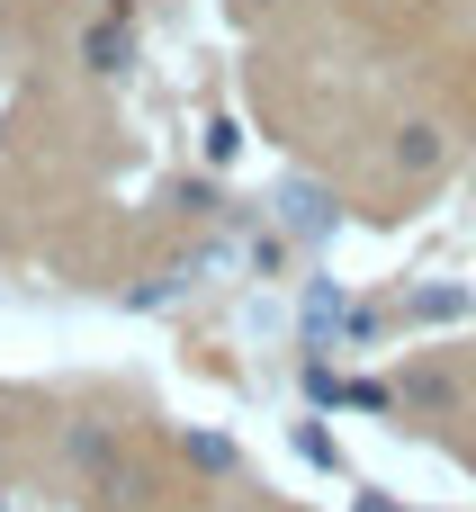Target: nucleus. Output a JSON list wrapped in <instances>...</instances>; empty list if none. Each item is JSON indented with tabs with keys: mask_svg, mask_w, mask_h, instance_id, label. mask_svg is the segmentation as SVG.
Segmentation results:
<instances>
[{
	"mask_svg": "<svg viewBox=\"0 0 476 512\" xmlns=\"http://www.w3.org/2000/svg\"><path fill=\"white\" fill-rule=\"evenodd\" d=\"M180 459L207 468V477H225V468H234V441H225V432H180Z\"/></svg>",
	"mask_w": 476,
	"mask_h": 512,
	"instance_id": "0eeeda50",
	"label": "nucleus"
},
{
	"mask_svg": "<svg viewBox=\"0 0 476 512\" xmlns=\"http://www.w3.org/2000/svg\"><path fill=\"white\" fill-rule=\"evenodd\" d=\"M180 207H189V216H225V198H216V180H189V189H180Z\"/></svg>",
	"mask_w": 476,
	"mask_h": 512,
	"instance_id": "2eb2a0df",
	"label": "nucleus"
},
{
	"mask_svg": "<svg viewBox=\"0 0 476 512\" xmlns=\"http://www.w3.org/2000/svg\"><path fill=\"white\" fill-rule=\"evenodd\" d=\"M81 63H90V72H126V63H135V18H126V9L90 18V36H81Z\"/></svg>",
	"mask_w": 476,
	"mask_h": 512,
	"instance_id": "f03ea898",
	"label": "nucleus"
},
{
	"mask_svg": "<svg viewBox=\"0 0 476 512\" xmlns=\"http://www.w3.org/2000/svg\"><path fill=\"white\" fill-rule=\"evenodd\" d=\"M297 324H306V342H324V333H342V324H351V297H342L333 279H306V306H297Z\"/></svg>",
	"mask_w": 476,
	"mask_h": 512,
	"instance_id": "7ed1b4c3",
	"label": "nucleus"
},
{
	"mask_svg": "<svg viewBox=\"0 0 476 512\" xmlns=\"http://www.w3.org/2000/svg\"><path fill=\"white\" fill-rule=\"evenodd\" d=\"M405 405H459V387L441 378V369H405V387H396Z\"/></svg>",
	"mask_w": 476,
	"mask_h": 512,
	"instance_id": "1a4fd4ad",
	"label": "nucleus"
},
{
	"mask_svg": "<svg viewBox=\"0 0 476 512\" xmlns=\"http://www.w3.org/2000/svg\"><path fill=\"white\" fill-rule=\"evenodd\" d=\"M297 459H306V468H333V477H342V441H333L324 423H297Z\"/></svg>",
	"mask_w": 476,
	"mask_h": 512,
	"instance_id": "9b49d317",
	"label": "nucleus"
},
{
	"mask_svg": "<svg viewBox=\"0 0 476 512\" xmlns=\"http://www.w3.org/2000/svg\"><path fill=\"white\" fill-rule=\"evenodd\" d=\"M405 315H414V324H459V315H468V288H414Z\"/></svg>",
	"mask_w": 476,
	"mask_h": 512,
	"instance_id": "39448f33",
	"label": "nucleus"
},
{
	"mask_svg": "<svg viewBox=\"0 0 476 512\" xmlns=\"http://www.w3.org/2000/svg\"><path fill=\"white\" fill-rule=\"evenodd\" d=\"M72 459H81V468L99 477V468H117V441H108L99 423H72Z\"/></svg>",
	"mask_w": 476,
	"mask_h": 512,
	"instance_id": "9d476101",
	"label": "nucleus"
},
{
	"mask_svg": "<svg viewBox=\"0 0 476 512\" xmlns=\"http://www.w3.org/2000/svg\"><path fill=\"white\" fill-rule=\"evenodd\" d=\"M90 495H99V504H117V512H135V504H144V477L117 459V468H99V477H90Z\"/></svg>",
	"mask_w": 476,
	"mask_h": 512,
	"instance_id": "6e6552de",
	"label": "nucleus"
},
{
	"mask_svg": "<svg viewBox=\"0 0 476 512\" xmlns=\"http://www.w3.org/2000/svg\"><path fill=\"white\" fill-rule=\"evenodd\" d=\"M342 405H360V414H387V405H396V387H378V378H351V396H342Z\"/></svg>",
	"mask_w": 476,
	"mask_h": 512,
	"instance_id": "4468645a",
	"label": "nucleus"
},
{
	"mask_svg": "<svg viewBox=\"0 0 476 512\" xmlns=\"http://www.w3.org/2000/svg\"><path fill=\"white\" fill-rule=\"evenodd\" d=\"M351 512H405V504H396V495H378V486H360V495H351Z\"/></svg>",
	"mask_w": 476,
	"mask_h": 512,
	"instance_id": "dca6fc26",
	"label": "nucleus"
},
{
	"mask_svg": "<svg viewBox=\"0 0 476 512\" xmlns=\"http://www.w3.org/2000/svg\"><path fill=\"white\" fill-rule=\"evenodd\" d=\"M288 243H297V234H252V270L279 279V270H288Z\"/></svg>",
	"mask_w": 476,
	"mask_h": 512,
	"instance_id": "f8f14e48",
	"label": "nucleus"
},
{
	"mask_svg": "<svg viewBox=\"0 0 476 512\" xmlns=\"http://www.w3.org/2000/svg\"><path fill=\"white\" fill-rule=\"evenodd\" d=\"M333 225H342V207H333V189H324V180H279V234L324 243Z\"/></svg>",
	"mask_w": 476,
	"mask_h": 512,
	"instance_id": "f257e3e1",
	"label": "nucleus"
},
{
	"mask_svg": "<svg viewBox=\"0 0 476 512\" xmlns=\"http://www.w3.org/2000/svg\"><path fill=\"white\" fill-rule=\"evenodd\" d=\"M234 153H243V126H234V117H216V126H207V162H216V171H225V162H234Z\"/></svg>",
	"mask_w": 476,
	"mask_h": 512,
	"instance_id": "ddd939ff",
	"label": "nucleus"
},
{
	"mask_svg": "<svg viewBox=\"0 0 476 512\" xmlns=\"http://www.w3.org/2000/svg\"><path fill=\"white\" fill-rule=\"evenodd\" d=\"M396 162H405L414 180H423V171H441V126H405V135H396Z\"/></svg>",
	"mask_w": 476,
	"mask_h": 512,
	"instance_id": "423d86ee",
	"label": "nucleus"
},
{
	"mask_svg": "<svg viewBox=\"0 0 476 512\" xmlns=\"http://www.w3.org/2000/svg\"><path fill=\"white\" fill-rule=\"evenodd\" d=\"M297 387H306V405H315V414H324V405H342V396H351V378H342V369H333V360H324V351H306V369H297Z\"/></svg>",
	"mask_w": 476,
	"mask_h": 512,
	"instance_id": "20e7f679",
	"label": "nucleus"
}]
</instances>
